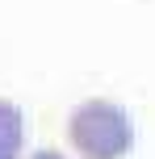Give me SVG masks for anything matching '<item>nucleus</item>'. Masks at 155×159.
<instances>
[{
  "instance_id": "nucleus-1",
  "label": "nucleus",
  "mask_w": 155,
  "mask_h": 159,
  "mask_svg": "<svg viewBox=\"0 0 155 159\" xmlns=\"http://www.w3.org/2000/svg\"><path fill=\"white\" fill-rule=\"evenodd\" d=\"M67 138H71L75 155L84 159H122L134 143V130L117 101L92 96V101L75 105L71 121H67Z\"/></svg>"
},
{
  "instance_id": "nucleus-3",
  "label": "nucleus",
  "mask_w": 155,
  "mask_h": 159,
  "mask_svg": "<svg viewBox=\"0 0 155 159\" xmlns=\"http://www.w3.org/2000/svg\"><path fill=\"white\" fill-rule=\"evenodd\" d=\"M30 159H63V155H59V151H34Z\"/></svg>"
},
{
  "instance_id": "nucleus-2",
  "label": "nucleus",
  "mask_w": 155,
  "mask_h": 159,
  "mask_svg": "<svg viewBox=\"0 0 155 159\" xmlns=\"http://www.w3.org/2000/svg\"><path fill=\"white\" fill-rule=\"evenodd\" d=\"M21 138H25V117L13 101H0V159H21Z\"/></svg>"
}]
</instances>
